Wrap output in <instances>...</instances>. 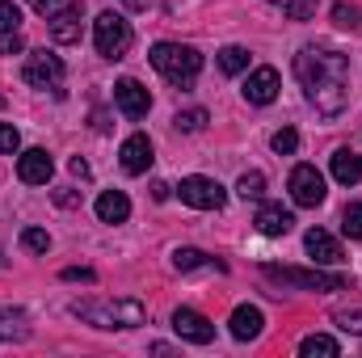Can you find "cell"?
<instances>
[{
    "label": "cell",
    "mask_w": 362,
    "mask_h": 358,
    "mask_svg": "<svg viewBox=\"0 0 362 358\" xmlns=\"http://www.w3.org/2000/svg\"><path fill=\"white\" fill-rule=\"evenodd\" d=\"M262 325H266V316H262V308H253V304H240V308L232 312V337H236V342L262 337Z\"/></svg>",
    "instance_id": "obj_16"
},
{
    "label": "cell",
    "mask_w": 362,
    "mask_h": 358,
    "mask_svg": "<svg viewBox=\"0 0 362 358\" xmlns=\"http://www.w3.org/2000/svg\"><path fill=\"white\" fill-rule=\"evenodd\" d=\"M17 148H21V135H17V127H13V122H0V152H8V156H13Z\"/></svg>",
    "instance_id": "obj_31"
},
{
    "label": "cell",
    "mask_w": 362,
    "mask_h": 358,
    "mask_svg": "<svg viewBox=\"0 0 362 358\" xmlns=\"http://www.w3.org/2000/svg\"><path fill=\"white\" fill-rule=\"evenodd\" d=\"M64 278H68V282H76V278H81V282H93V270H81V266H68V270H64Z\"/></svg>",
    "instance_id": "obj_35"
},
{
    "label": "cell",
    "mask_w": 362,
    "mask_h": 358,
    "mask_svg": "<svg viewBox=\"0 0 362 358\" xmlns=\"http://www.w3.org/2000/svg\"><path fill=\"white\" fill-rule=\"evenodd\" d=\"M236 194H240V198H262V194H266V173H257V169H253V173H240Z\"/></svg>",
    "instance_id": "obj_24"
},
{
    "label": "cell",
    "mask_w": 362,
    "mask_h": 358,
    "mask_svg": "<svg viewBox=\"0 0 362 358\" xmlns=\"http://www.w3.org/2000/svg\"><path fill=\"white\" fill-rule=\"evenodd\" d=\"M173 329H177L181 342H194V346H211L215 342V325L202 312H194V308H177L173 312Z\"/></svg>",
    "instance_id": "obj_10"
},
{
    "label": "cell",
    "mask_w": 362,
    "mask_h": 358,
    "mask_svg": "<svg viewBox=\"0 0 362 358\" xmlns=\"http://www.w3.org/2000/svg\"><path fill=\"white\" fill-rule=\"evenodd\" d=\"M55 202H59V207H76V194H72V190H59Z\"/></svg>",
    "instance_id": "obj_37"
},
{
    "label": "cell",
    "mask_w": 362,
    "mask_h": 358,
    "mask_svg": "<svg viewBox=\"0 0 362 358\" xmlns=\"http://www.w3.org/2000/svg\"><path fill=\"white\" fill-rule=\"evenodd\" d=\"M131 215V198L122 194V190H105L101 198H97V219L101 224H122Z\"/></svg>",
    "instance_id": "obj_18"
},
{
    "label": "cell",
    "mask_w": 362,
    "mask_h": 358,
    "mask_svg": "<svg viewBox=\"0 0 362 358\" xmlns=\"http://www.w3.org/2000/svg\"><path fill=\"white\" fill-rule=\"evenodd\" d=\"M0 105H4V97H0Z\"/></svg>",
    "instance_id": "obj_39"
},
{
    "label": "cell",
    "mask_w": 362,
    "mask_h": 358,
    "mask_svg": "<svg viewBox=\"0 0 362 358\" xmlns=\"http://www.w3.org/2000/svg\"><path fill=\"white\" fill-rule=\"evenodd\" d=\"M30 337V316L21 308H0V342H21Z\"/></svg>",
    "instance_id": "obj_20"
},
{
    "label": "cell",
    "mask_w": 362,
    "mask_h": 358,
    "mask_svg": "<svg viewBox=\"0 0 362 358\" xmlns=\"http://www.w3.org/2000/svg\"><path fill=\"white\" fill-rule=\"evenodd\" d=\"M131 8H152V0H127Z\"/></svg>",
    "instance_id": "obj_38"
},
{
    "label": "cell",
    "mask_w": 362,
    "mask_h": 358,
    "mask_svg": "<svg viewBox=\"0 0 362 358\" xmlns=\"http://www.w3.org/2000/svg\"><path fill=\"white\" fill-rule=\"evenodd\" d=\"M25 4H30V8H38L42 17H51L55 8H64V0H25Z\"/></svg>",
    "instance_id": "obj_34"
},
{
    "label": "cell",
    "mask_w": 362,
    "mask_h": 358,
    "mask_svg": "<svg viewBox=\"0 0 362 358\" xmlns=\"http://www.w3.org/2000/svg\"><path fill=\"white\" fill-rule=\"evenodd\" d=\"M286 190H291V198H295V207H320L325 202V178L316 173V165H295L291 169V181H286Z\"/></svg>",
    "instance_id": "obj_8"
},
{
    "label": "cell",
    "mask_w": 362,
    "mask_h": 358,
    "mask_svg": "<svg viewBox=\"0 0 362 358\" xmlns=\"http://www.w3.org/2000/svg\"><path fill=\"white\" fill-rule=\"evenodd\" d=\"M25 51V38H21V30H8V34H0V55H21Z\"/></svg>",
    "instance_id": "obj_30"
},
{
    "label": "cell",
    "mask_w": 362,
    "mask_h": 358,
    "mask_svg": "<svg viewBox=\"0 0 362 358\" xmlns=\"http://www.w3.org/2000/svg\"><path fill=\"white\" fill-rule=\"evenodd\" d=\"M51 173H55V165H51L47 148H25V152L17 156V178L25 181V185H47Z\"/></svg>",
    "instance_id": "obj_12"
},
{
    "label": "cell",
    "mask_w": 362,
    "mask_h": 358,
    "mask_svg": "<svg viewBox=\"0 0 362 358\" xmlns=\"http://www.w3.org/2000/svg\"><path fill=\"white\" fill-rule=\"evenodd\" d=\"M295 76L308 93V101L316 105V114L337 118L350 101V59L341 51H325V47H303L295 55Z\"/></svg>",
    "instance_id": "obj_1"
},
{
    "label": "cell",
    "mask_w": 362,
    "mask_h": 358,
    "mask_svg": "<svg viewBox=\"0 0 362 358\" xmlns=\"http://www.w3.org/2000/svg\"><path fill=\"white\" fill-rule=\"evenodd\" d=\"M131 21L127 17H118V13H101L97 21H93V42H97V55L101 59H122L127 51H131Z\"/></svg>",
    "instance_id": "obj_4"
},
{
    "label": "cell",
    "mask_w": 362,
    "mask_h": 358,
    "mask_svg": "<svg viewBox=\"0 0 362 358\" xmlns=\"http://www.w3.org/2000/svg\"><path fill=\"white\" fill-rule=\"evenodd\" d=\"M68 169H72V173H76V178H89V165H85V161H81V156H72V165H68Z\"/></svg>",
    "instance_id": "obj_36"
},
{
    "label": "cell",
    "mask_w": 362,
    "mask_h": 358,
    "mask_svg": "<svg viewBox=\"0 0 362 358\" xmlns=\"http://www.w3.org/2000/svg\"><path fill=\"white\" fill-rule=\"evenodd\" d=\"M257 228H262L266 236H286V232L295 228V215H291L286 207H278V202H262V211H257Z\"/></svg>",
    "instance_id": "obj_17"
},
{
    "label": "cell",
    "mask_w": 362,
    "mask_h": 358,
    "mask_svg": "<svg viewBox=\"0 0 362 358\" xmlns=\"http://www.w3.org/2000/svg\"><path fill=\"white\" fill-rule=\"evenodd\" d=\"M333 21H337L341 30H354V25H358V8H354V4H337V8H333Z\"/></svg>",
    "instance_id": "obj_33"
},
{
    "label": "cell",
    "mask_w": 362,
    "mask_h": 358,
    "mask_svg": "<svg viewBox=\"0 0 362 358\" xmlns=\"http://www.w3.org/2000/svg\"><path fill=\"white\" fill-rule=\"evenodd\" d=\"M72 312L93 329H135L148 321V308L139 299H76Z\"/></svg>",
    "instance_id": "obj_2"
},
{
    "label": "cell",
    "mask_w": 362,
    "mask_h": 358,
    "mask_svg": "<svg viewBox=\"0 0 362 358\" xmlns=\"http://www.w3.org/2000/svg\"><path fill=\"white\" fill-rule=\"evenodd\" d=\"M181 202L185 207H198V211H219L223 202H228V194H223V185L215 178H181Z\"/></svg>",
    "instance_id": "obj_7"
},
{
    "label": "cell",
    "mask_w": 362,
    "mask_h": 358,
    "mask_svg": "<svg viewBox=\"0 0 362 358\" xmlns=\"http://www.w3.org/2000/svg\"><path fill=\"white\" fill-rule=\"evenodd\" d=\"M333 178L341 185H358L362 181V156H354L350 148H337L333 152Z\"/></svg>",
    "instance_id": "obj_19"
},
{
    "label": "cell",
    "mask_w": 362,
    "mask_h": 358,
    "mask_svg": "<svg viewBox=\"0 0 362 358\" xmlns=\"http://www.w3.org/2000/svg\"><path fill=\"white\" fill-rule=\"evenodd\" d=\"M173 266L177 270H198V266H211V258L202 249H177L173 253Z\"/></svg>",
    "instance_id": "obj_27"
},
{
    "label": "cell",
    "mask_w": 362,
    "mask_h": 358,
    "mask_svg": "<svg viewBox=\"0 0 362 358\" xmlns=\"http://www.w3.org/2000/svg\"><path fill=\"white\" fill-rule=\"evenodd\" d=\"M21 76H25L30 89H59L64 85V59L51 55V51H34V55H25Z\"/></svg>",
    "instance_id": "obj_6"
},
{
    "label": "cell",
    "mask_w": 362,
    "mask_h": 358,
    "mask_svg": "<svg viewBox=\"0 0 362 358\" xmlns=\"http://www.w3.org/2000/svg\"><path fill=\"white\" fill-rule=\"evenodd\" d=\"M333 325H337V329H346V333H362V308H354V312H337V316H333Z\"/></svg>",
    "instance_id": "obj_32"
},
{
    "label": "cell",
    "mask_w": 362,
    "mask_h": 358,
    "mask_svg": "<svg viewBox=\"0 0 362 358\" xmlns=\"http://www.w3.org/2000/svg\"><path fill=\"white\" fill-rule=\"evenodd\" d=\"M299 354H303V358H337V354H341V346H337L329 333H312V337H303V342H299Z\"/></svg>",
    "instance_id": "obj_21"
},
{
    "label": "cell",
    "mask_w": 362,
    "mask_h": 358,
    "mask_svg": "<svg viewBox=\"0 0 362 358\" xmlns=\"http://www.w3.org/2000/svg\"><path fill=\"white\" fill-rule=\"evenodd\" d=\"M274 152H278V156H291V152H295V148H299V131H295V127H282V131H274Z\"/></svg>",
    "instance_id": "obj_26"
},
{
    "label": "cell",
    "mask_w": 362,
    "mask_h": 358,
    "mask_svg": "<svg viewBox=\"0 0 362 358\" xmlns=\"http://www.w3.org/2000/svg\"><path fill=\"white\" fill-rule=\"evenodd\" d=\"M8 30H21V8L13 0H0V34H8Z\"/></svg>",
    "instance_id": "obj_29"
},
{
    "label": "cell",
    "mask_w": 362,
    "mask_h": 358,
    "mask_svg": "<svg viewBox=\"0 0 362 358\" xmlns=\"http://www.w3.org/2000/svg\"><path fill=\"white\" fill-rule=\"evenodd\" d=\"M118 161H122V173H131V178L148 173V169H152V139H148V135H131V139L122 144Z\"/></svg>",
    "instance_id": "obj_14"
},
{
    "label": "cell",
    "mask_w": 362,
    "mask_h": 358,
    "mask_svg": "<svg viewBox=\"0 0 362 358\" xmlns=\"http://www.w3.org/2000/svg\"><path fill=\"white\" fill-rule=\"evenodd\" d=\"M21 245H25L30 253H47V249H51V236H47L42 228H25V232H21Z\"/></svg>",
    "instance_id": "obj_28"
},
{
    "label": "cell",
    "mask_w": 362,
    "mask_h": 358,
    "mask_svg": "<svg viewBox=\"0 0 362 358\" xmlns=\"http://www.w3.org/2000/svg\"><path fill=\"white\" fill-rule=\"evenodd\" d=\"M173 127H177V131H202V127H206V110H202V105H189V110H177Z\"/></svg>",
    "instance_id": "obj_23"
},
{
    "label": "cell",
    "mask_w": 362,
    "mask_h": 358,
    "mask_svg": "<svg viewBox=\"0 0 362 358\" xmlns=\"http://www.w3.org/2000/svg\"><path fill=\"white\" fill-rule=\"evenodd\" d=\"M270 282L282 287H299V291H346V274H329V270H295V266H266Z\"/></svg>",
    "instance_id": "obj_5"
},
{
    "label": "cell",
    "mask_w": 362,
    "mask_h": 358,
    "mask_svg": "<svg viewBox=\"0 0 362 358\" xmlns=\"http://www.w3.org/2000/svg\"><path fill=\"white\" fill-rule=\"evenodd\" d=\"M114 105L127 114V118H144L148 110H152V93L144 89L139 81H131V76H122L118 85H114Z\"/></svg>",
    "instance_id": "obj_11"
},
{
    "label": "cell",
    "mask_w": 362,
    "mask_h": 358,
    "mask_svg": "<svg viewBox=\"0 0 362 358\" xmlns=\"http://www.w3.org/2000/svg\"><path fill=\"white\" fill-rule=\"evenodd\" d=\"M341 232L354 236V241H362V202H350V207L341 211Z\"/></svg>",
    "instance_id": "obj_25"
},
{
    "label": "cell",
    "mask_w": 362,
    "mask_h": 358,
    "mask_svg": "<svg viewBox=\"0 0 362 358\" xmlns=\"http://www.w3.org/2000/svg\"><path fill=\"white\" fill-rule=\"evenodd\" d=\"M278 89H282V81H278L274 68H253L240 93H245V101H253V105H270L274 97H278Z\"/></svg>",
    "instance_id": "obj_13"
},
{
    "label": "cell",
    "mask_w": 362,
    "mask_h": 358,
    "mask_svg": "<svg viewBox=\"0 0 362 358\" xmlns=\"http://www.w3.org/2000/svg\"><path fill=\"white\" fill-rule=\"evenodd\" d=\"M148 59H152V68H156L169 85H177V89H189L194 76L202 72V55H198L194 47H185V42H156Z\"/></svg>",
    "instance_id": "obj_3"
},
{
    "label": "cell",
    "mask_w": 362,
    "mask_h": 358,
    "mask_svg": "<svg viewBox=\"0 0 362 358\" xmlns=\"http://www.w3.org/2000/svg\"><path fill=\"white\" fill-rule=\"evenodd\" d=\"M47 30H51V38H55L59 47L81 42V34H85V13H81V4H64V8H55V13L47 17Z\"/></svg>",
    "instance_id": "obj_9"
},
{
    "label": "cell",
    "mask_w": 362,
    "mask_h": 358,
    "mask_svg": "<svg viewBox=\"0 0 362 358\" xmlns=\"http://www.w3.org/2000/svg\"><path fill=\"white\" fill-rule=\"evenodd\" d=\"M303 249H308V258H312L316 266H337V262H341V245H337L325 228H312V232L303 236Z\"/></svg>",
    "instance_id": "obj_15"
},
{
    "label": "cell",
    "mask_w": 362,
    "mask_h": 358,
    "mask_svg": "<svg viewBox=\"0 0 362 358\" xmlns=\"http://www.w3.org/2000/svg\"><path fill=\"white\" fill-rule=\"evenodd\" d=\"M245 68H249V51H245V47H223V51H219V72L236 76V72H245Z\"/></svg>",
    "instance_id": "obj_22"
}]
</instances>
